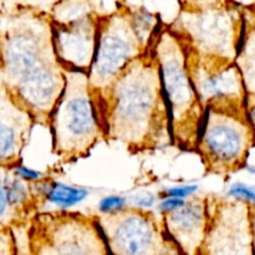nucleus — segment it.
Masks as SVG:
<instances>
[{
  "instance_id": "1",
  "label": "nucleus",
  "mask_w": 255,
  "mask_h": 255,
  "mask_svg": "<svg viewBox=\"0 0 255 255\" xmlns=\"http://www.w3.org/2000/svg\"><path fill=\"white\" fill-rule=\"evenodd\" d=\"M0 79L36 125L49 128L65 87L50 11L25 2L0 6Z\"/></svg>"
},
{
  "instance_id": "2",
  "label": "nucleus",
  "mask_w": 255,
  "mask_h": 255,
  "mask_svg": "<svg viewBox=\"0 0 255 255\" xmlns=\"http://www.w3.org/2000/svg\"><path fill=\"white\" fill-rule=\"evenodd\" d=\"M91 95L106 142L122 144L131 154L173 146L171 111L154 41L148 51L132 60L106 90Z\"/></svg>"
},
{
  "instance_id": "3",
  "label": "nucleus",
  "mask_w": 255,
  "mask_h": 255,
  "mask_svg": "<svg viewBox=\"0 0 255 255\" xmlns=\"http://www.w3.org/2000/svg\"><path fill=\"white\" fill-rule=\"evenodd\" d=\"M161 24L158 14L126 0H117L112 11L101 12L96 51L89 71L91 94L106 90L132 60L148 51Z\"/></svg>"
},
{
  "instance_id": "4",
  "label": "nucleus",
  "mask_w": 255,
  "mask_h": 255,
  "mask_svg": "<svg viewBox=\"0 0 255 255\" xmlns=\"http://www.w3.org/2000/svg\"><path fill=\"white\" fill-rule=\"evenodd\" d=\"M65 87L50 117L52 153L60 163H74L106 142L90 90L89 74L64 67Z\"/></svg>"
},
{
  "instance_id": "5",
  "label": "nucleus",
  "mask_w": 255,
  "mask_h": 255,
  "mask_svg": "<svg viewBox=\"0 0 255 255\" xmlns=\"http://www.w3.org/2000/svg\"><path fill=\"white\" fill-rule=\"evenodd\" d=\"M178 2V14L167 26L182 45L202 55L236 61L243 36V6L234 0Z\"/></svg>"
},
{
  "instance_id": "6",
  "label": "nucleus",
  "mask_w": 255,
  "mask_h": 255,
  "mask_svg": "<svg viewBox=\"0 0 255 255\" xmlns=\"http://www.w3.org/2000/svg\"><path fill=\"white\" fill-rule=\"evenodd\" d=\"M154 51L171 111L173 146L194 153L206 111L189 77L182 42L163 22L154 40Z\"/></svg>"
},
{
  "instance_id": "7",
  "label": "nucleus",
  "mask_w": 255,
  "mask_h": 255,
  "mask_svg": "<svg viewBox=\"0 0 255 255\" xmlns=\"http://www.w3.org/2000/svg\"><path fill=\"white\" fill-rule=\"evenodd\" d=\"M27 249L34 255H107L95 214L72 211L37 212L26 228Z\"/></svg>"
},
{
  "instance_id": "8",
  "label": "nucleus",
  "mask_w": 255,
  "mask_h": 255,
  "mask_svg": "<svg viewBox=\"0 0 255 255\" xmlns=\"http://www.w3.org/2000/svg\"><path fill=\"white\" fill-rule=\"evenodd\" d=\"M255 146L248 116L207 109L196 152L208 174L228 177L246 168Z\"/></svg>"
},
{
  "instance_id": "9",
  "label": "nucleus",
  "mask_w": 255,
  "mask_h": 255,
  "mask_svg": "<svg viewBox=\"0 0 255 255\" xmlns=\"http://www.w3.org/2000/svg\"><path fill=\"white\" fill-rule=\"evenodd\" d=\"M111 254L178 255L182 254L169 237L162 214L141 207H124L115 212L95 214Z\"/></svg>"
},
{
  "instance_id": "10",
  "label": "nucleus",
  "mask_w": 255,
  "mask_h": 255,
  "mask_svg": "<svg viewBox=\"0 0 255 255\" xmlns=\"http://www.w3.org/2000/svg\"><path fill=\"white\" fill-rule=\"evenodd\" d=\"M50 14L55 50L62 66L89 74L101 15L96 0H57Z\"/></svg>"
},
{
  "instance_id": "11",
  "label": "nucleus",
  "mask_w": 255,
  "mask_h": 255,
  "mask_svg": "<svg viewBox=\"0 0 255 255\" xmlns=\"http://www.w3.org/2000/svg\"><path fill=\"white\" fill-rule=\"evenodd\" d=\"M183 49L189 77L204 111L214 109L248 116L243 77L236 61L202 55L188 46Z\"/></svg>"
},
{
  "instance_id": "12",
  "label": "nucleus",
  "mask_w": 255,
  "mask_h": 255,
  "mask_svg": "<svg viewBox=\"0 0 255 255\" xmlns=\"http://www.w3.org/2000/svg\"><path fill=\"white\" fill-rule=\"evenodd\" d=\"M206 238L198 255H253L251 203L208 196Z\"/></svg>"
},
{
  "instance_id": "13",
  "label": "nucleus",
  "mask_w": 255,
  "mask_h": 255,
  "mask_svg": "<svg viewBox=\"0 0 255 255\" xmlns=\"http://www.w3.org/2000/svg\"><path fill=\"white\" fill-rule=\"evenodd\" d=\"M35 125L31 112L12 97L0 79V166L22 163V151Z\"/></svg>"
},
{
  "instance_id": "14",
  "label": "nucleus",
  "mask_w": 255,
  "mask_h": 255,
  "mask_svg": "<svg viewBox=\"0 0 255 255\" xmlns=\"http://www.w3.org/2000/svg\"><path fill=\"white\" fill-rule=\"evenodd\" d=\"M44 208L32 189L15 167L0 166V228H27L35 214Z\"/></svg>"
},
{
  "instance_id": "15",
  "label": "nucleus",
  "mask_w": 255,
  "mask_h": 255,
  "mask_svg": "<svg viewBox=\"0 0 255 255\" xmlns=\"http://www.w3.org/2000/svg\"><path fill=\"white\" fill-rule=\"evenodd\" d=\"M207 194H192L173 211L161 213L169 237L182 254L198 255L208 223Z\"/></svg>"
},
{
  "instance_id": "16",
  "label": "nucleus",
  "mask_w": 255,
  "mask_h": 255,
  "mask_svg": "<svg viewBox=\"0 0 255 255\" xmlns=\"http://www.w3.org/2000/svg\"><path fill=\"white\" fill-rule=\"evenodd\" d=\"M243 36L236 64L241 70L246 89L247 114L255 129V7L243 6Z\"/></svg>"
},
{
  "instance_id": "17",
  "label": "nucleus",
  "mask_w": 255,
  "mask_h": 255,
  "mask_svg": "<svg viewBox=\"0 0 255 255\" xmlns=\"http://www.w3.org/2000/svg\"><path fill=\"white\" fill-rule=\"evenodd\" d=\"M89 196V192L84 188L67 186L61 182L55 181L54 177H50L49 188L46 193V201L52 204L66 208V207L75 206L84 201Z\"/></svg>"
},
{
  "instance_id": "18",
  "label": "nucleus",
  "mask_w": 255,
  "mask_h": 255,
  "mask_svg": "<svg viewBox=\"0 0 255 255\" xmlns=\"http://www.w3.org/2000/svg\"><path fill=\"white\" fill-rule=\"evenodd\" d=\"M227 197L255 204V187L246 183H234L227 192Z\"/></svg>"
},
{
  "instance_id": "19",
  "label": "nucleus",
  "mask_w": 255,
  "mask_h": 255,
  "mask_svg": "<svg viewBox=\"0 0 255 255\" xmlns=\"http://www.w3.org/2000/svg\"><path fill=\"white\" fill-rule=\"evenodd\" d=\"M17 253L15 232L11 228H0V255H12Z\"/></svg>"
},
{
  "instance_id": "20",
  "label": "nucleus",
  "mask_w": 255,
  "mask_h": 255,
  "mask_svg": "<svg viewBox=\"0 0 255 255\" xmlns=\"http://www.w3.org/2000/svg\"><path fill=\"white\" fill-rule=\"evenodd\" d=\"M126 207V199L120 196H110L100 202V212H115Z\"/></svg>"
},
{
  "instance_id": "21",
  "label": "nucleus",
  "mask_w": 255,
  "mask_h": 255,
  "mask_svg": "<svg viewBox=\"0 0 255 255\" xmlns=\"http://www.w3.org/2000/svg\"><path fill=\"white\" fill-rule=\"evenodd\" d=\"M198 192V187L197 186H184V187H174V188L166 189L163 193H161V197H176V198H188L192 194Z\"/></svg>"
},
{
  "instance_id": "22",
  "label": "nucleus",
  "mask_w": 255,
  "mask_h": 255,
  "mask_svg": "<svg viewBox=\"0 0 255 255\" xmlns=\"http://www.w3.org/2000/svg\"><path fill=\"white\" fill-rule=\"evenodd\" d=\"M184 203L183 198H176V197H168L164 202H162L158 206L159 213H164V212L173 211V209L178 208L179 206Z\"/></svg>"
},
{
  "instance_id": "23",
  "label": "nucleus",
  "mask_w": 255,
  "mask_h": 255,
  "mask_svg": "<svg viewBox=\"0 0 255 255\" xmlns=\"http://www.w3.org/2000/svg\"><path fill=\"white\" fill-rule=\"evenodd\" d=\"M15 169H16V172L20 174V176L29 179V181H36V179H40L41 177L45 176L44 173H40V172H35V171H31V169H27L26 167L22 166V163L15 167Z\"/></svg>"
},
{
  "instance_id": "24",
  "label": "nucleus",
  "mask_w": 255,
  "mask_h": 255,
  "mask_svg": "<svg viewBox=\"0 0 255 255\" xmlns=\"http://www.w3.org/2000/svg\"><path fill=\"white\" fill-rule=\"evenodd\" d=\"M134 204L137 207H141V208H147V207H151L154 203V197L152 194H139V196L134 197Z\"/></svg>"
},
{
  "instance_id": "25",
  "label": "nucleus",
  "mask_w": 255,
  "mask_h": 255,
  "mask_svg": "<svg viewBox=\"0 0 255 255\" xmlns=\"http://www.w3.org/2000/svg\"><path fill=\"white\" fill-rule=\"evenodd\" d=\"M251 217H252V233H253V249L255 254V204H251Z\"/></svg>"
},
{
  "instance_id": "26",
  "label": "nucleus",
  "mask_w": 255,
  "mask_h": 255,
  "mask_svg": "<svg viewBox=\"0 0 255 255\" xmlns=\"http://www.w3.org/2000/svg\"><path fill=\"white\" fill-rule=\"evenodd\" d=\"M253 5H254V7H255V1H254V4H253Z\"/></svg>"
}]
</instances>
